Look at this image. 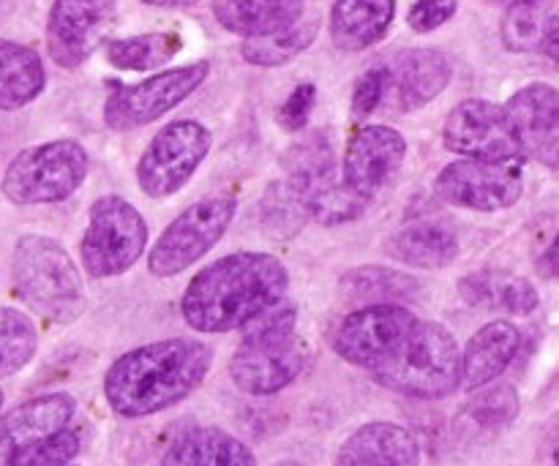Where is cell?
Wrapping results in <instances>:
<instances>
[{
	"label": "cell",
	"mask_w": 559,
	"mask_h": 466,
	"mask_svg": "<svg viewBox=\"0 0 559 466\" xmlns=\"http://www.w3.org/2000/svg\"><path fill=\"white\" fill-rule=\"evenodd\" d=\"M289 273L265 251H235L202 267L186 287L180 314L197 333L243 331L287 298Z\"/></svg>",
	"instance_id": "cell-1"
},
{
	"label": "cell",
	"mask_w": 559,
	"mask_h": 466,
	"mask_svg": "<svg viewBox=\"0 0 559 466\" xmlns=\"http://www.w3.org/2000/svg\"><path fill=\"white\" fill-rule=\"evenodd\" d=\"M213 349L197 338H164L129 349L109 366L104 398L126 420L151 418L186 402L205 382Z\"/></svg>",
	"instance_id": "cell-2"
},
{
	"label": "cell",
	"mask_w": 559,
	"mask_h": 466,
	"mask_svg": "<svg viewBox=\"0 0 559 466\" xmlns=\"http://www.w3.org/2000/svg\"><path fill=\"white\" fill-rule=\"evenodd\" d=\"M295 325L298 309L284 298L243 327V338L229 358V377L238 391L273 396L304 374L306 347L295 336Z\"/></svg>",
	"instance_id": "cell-3"
},
{
	"label": "cell",
	"mask_w": 559,
	"mask_h": 466,
	"mask_svg": "<svg viewBox=\"0 0 559 466\" xmlns=\"http://www.w3.org/2000/svg\"><path fill=\"white\" fill-rule=\"evenodd\" d=\"M369 377L399 396L437 402L462 387V349L445 325L418 320V325L369 369Z\"/></svg>",
	"instance_id": "cell-4"
},
{
	"label": "cell",
	"mask_w": 559,
	"mask_h": 466,
	"mask_svg": "<svg viewBox=\"0 0 559 466\" xmlns=\"http://www.w3.org/2000/svg\"><path fill=\"white\" fill-rule=\"evenodd\" d=\"M14 289L33 314L69 325L85 311V284L69 251L47 235H25L14 249Z\"/></svg>",
	"instance_id": "cell-5"
},
{
	"label": "cell",
	"mask_w": 559,
	"mask_h": 466,
	"mask_svg": "<svg viewBox=\"0 0 559 466\" xmlns=\"http://www.w3.org/2000/svg\"><path fill=\"white\" fill-rule=\"evenodd\" d=\"M87 151L74 140H52L22 151L3 175V194L14 205L63 202L85 183Z\"/></svg>",
	"instance_id": "cell-6"
},
{
	"label": "cell",
	"mask_w": 559,
	"mask_h": 466,
	"mask_svg": "<svg viewBox=\"0 0 559 466\" xmlns=\"http://www.w3.org/2000/svg\"><path fill=\"white\" fill-rule=\"evenodd\" d=\"M147 249V224L123 196H98L87 213L82 235V267L91 278H115L129 273Z\"/></svg>",
	"instance_id": "cell-7"
},
{
	"label": "cell",
	"mask_w": 559,
	"mask_h": 466,
	"mask_svg": "<svg viewBox=\"0 0 559 466\" xmlns=\"http://www.w3.org/2000/svg\"><path fill=\"white\" fill-rule=\"evenodd\" d=\"M238 202L233 196H205L186 207L158 235L147 254V271L156 278H173L200 262L233 224Z\"/></svg>",
	"instance_id": "cell-8"
},
{
	"label": "cell",
	"mask_w": 559,
	"mask_h": 466,
	"mask_svg": "<svg viewBox=\"0 0 559 466\" xmlns=\"http://www.w3.org/2000/svg\"><path fill=\"white\" fill-rule=\"evenodd\" d=\"M213 145L211 131L197 120H173L164 126L136 164V183L147 200H169L189 186Z\"/></svg>",
	"instance_id": "cell-9"
},
{
	"label": "cell",
	"mask_w": 559,
	"mask_h": 466,
	"mask_svg": "<svg viewBox=\"0 0 559 466\" xmlns=\"http://www.w3.org/2000/svg\"><path fill=\"white\" fill-rule=\"evenodd\" d=\"M207 74L211 63L200 60L180 69L158 71L136 85H115L104 101V123L112 131L142 129L183 104L207 80Z\"/></svg>",
	"instance_id": "cell-10"
},
{
	"label": "cell",
	"mask_w": 559,
	"mask_h": 466,
	"mask_svg": "<svg viewBox=\"0 0 559 466\" xmlns=\"http://www.w3.org/2000/svg\"><path fill=\"white\" fill-rule=\"evenodd\" d=\"M524 162L462 158L440 169L435 194L462 211L497 213L516 205L524 194Z\"/></svg>",
	"instance_id": "cell-11"
},
{
	"label": "cell",
	"mask_w": 559,
	"mask_h": 466,
	"mask_svg": "<svg viewBox=\"0 0 559 466\" xmlns=\"http://www.w3.org/2000/svg\"><path fill=\"white\" fill-rule=\"evenodd\" d=\"M442 142L453 156L480 162H524L516 129L506 107L486 98H467L451 109Z\"/></svg>",
	"instance_id": "cell-12"
},
{
	"label": "cell",
	"mask_w": 559,
	"mask_h": 466,
	"mask_svg": "<svg viewBox=\"0 0 559 466\" xmlns=\"http://www.w3.org/2000/svg\"><path fill=\"white\" fill-rule=\"evenodd\" d=\"M418 325V316L402 303H371L353 311L333 333V349L349 366L369 371Z\"/></svg>",
	"instance_id": "cell-13"
},
{
	"label": "cell",
	"mask_w": 559,
	"mask_h": 466,
	"mask_svg": "<svg viewBox=\"0 0 559 466\" xmlns=\"http://www.w3.org/2000/svg\"><path fill=\"white\" fill-rule=\"evenodd\" d=\"M407 142L391 126H364L344 153L342 180L364 200H374L402 169Z\"/></svg>",
	"instance_id": "cell-14"
},
{
	"label": "cell",
	"mask_w": 559,
	"mask_h": 466,
	"mask_svg": "<svg viewBox=\"0 0 559 466\" xmlns=\"http://www.w3.org/2000/svg\"><path fill=\"white\" fill-rule=\"evenodd\" d=\"M516 129L524 158L559 169V91L546 82H533L513 93L506 104Z\"/></svg>",
	"instance_id": "cell-15"
},
{
	"label": "cell",
	"mask_w": 559,
	"mask_h": 466,
	"mask_svg": "<svg viewBox=\"0 0 559 466\" xmlns=\"http://www.w3.org/2000/svg\"><path fill=\"white\" fill-rule=\"evenodd\" d=\"M74 409L76 404L69 393H49L11 409L0 418V466H9L22 451L69 429Z\"/></svg>",
	"instance_id": "cell-16"
},
{
	"label": "cell",
	"mask_w": 559,
	"mask_h": 466,
	"mask_svg": "<svg viewBox=\"0 0 559 466\" xmlns=\"http://www.w3.org/2000/svg\"><path fill=\"white\" fill-rule=\"evenodd\" d=\"M109 11L91 0H55L47 20V49L63 69H76L91 58L102 38Z\"/></svg>",
	"instance_id": "cell-17"
},
{
	"label": "cell",
	"mask_w": 559,
	"mask_h": 466,
	"mask_svg": "<svg viewBox=\"0 0 559 466\" xmlns=\"http://www.w3.org/2000/svg\"><path fill=\"white\" fill-rule=\"evenodd\" d=\"M453 76L451 60L437 49H407L388 69V93L402 112H415L435 101Z\"/></svg>",
	"instance_id": "cell-18"
},
{
	"label": "cell",
	"mask_w": 559,
	"mask_h": 466,
	"mask_svg": "<svg viewBox=\"0 0 559 466\" xmlns=\"http://www.w3.org/2000/svg\"><path fill=\"white\" fill-rule=\"evenodd\" d=\"M333 466H420V447L404 426L374 420L342 442Z\"/></svg>",
	"instance_id": "cell-19"
},
{
	"label": "cell",
	"mask_w": 559,
	"mask_h": 466,
	"mask_svg": "<svg viewBox=\"0 0 559 466\" xmlns=\"http://www.w3.org/2000/svg\"><path fill=\"white\" fill-rule=\"evenodd\" d=\"M522 349V333L513 322L495 320L480 327L462 349V387L480 391L500 380Z\"/></svg>",
	"instance_id": "cell-20"
},
{
	"label": "cell",
	"mask_w": 559,
	"mask_h": 466,
	"mask_svg": "<svg viewBox=\"0 0 559 466\" xmlns=\"http://www.w3.org/2000/svg\"><path fill=\"white\" fill-rule=\"evenodd\" d=\"M396 16V0H336L331 11V38L344 52H360L382 41Z\"/></svg>",
	"instance_id": "cell-21"
},
{
	"label": "cell",
	"mask_w": 559,
	"mask_h": 466,
	"mask_svg": "<svg viewBox=\"0 0 559 466\" xmlns=\"http://www.w3.org/2000/svg\"><path fill=\"white\" fill-rule=\"evenodd\" d=\"M162 466H257V458L229 431L200 426L180 434L167 447Z\"/></svg>",
	"instance_id": "cell-22"
},
{
	"label": "cell",
	"mask_w": 559,
	"mask_h": 466,
	"mask_svg": "<svg viewBox=\"0 0 559 466\" xmlns=\"http://www.w3.org/2000/svg\"><path fill=\"white\" fill-rule=\"evenodd\" d=\"M459 295L473 309L502 311V314L527 316L538 309L540 295L527 278L511 276V273L478 271L469 273L459 282Z\"/></svg>",
	"instance_id": "cell-23"
},
{
	"label": "cell",
	"mask_w": 559,
	"mask_h": 466,
	"mask_svg": "<svg viewBox=\"0 0 559 466\" xmlns=\"http://www.w3.org/2000/svg\"><path fill=\"white\" fill-rule=\"evenodd\" d=\"M385 254L407 267L442 271L459 254V240L451 227L435 222H418L385 240Z\"/></svg>",
	"instance_id": "cell-24"
},
{
	"label": "cell",
	"mask_w": 559,
	"mask_h": 466,
	"mask_svg": "<svg viewBox=\"0 0 559 466\" xmlns=\"http://www.w3.org/2000/svg\"><path fill=\"white\" fill-rule=\"evenodd\" d=\"M213 16L243 38L265 36L300 22L304 0H213Z\"/></svg>",
	"instance_id": "cell-25"
},
{
	"label": "cell",
	"mask_w": 559,
	"mask_h": 466,
	"mask_svg": "<svg viewBox=\"0 0 559 466\" xmlns=\"http://www.w3.org/2000/svg\"><path fill=\"white\" fill-rule=\"evenodd\" d=\"M44 63L36 49L16 41H0V109L11 112L31 104L44 91Z\"/></svg>",
	"instance_id": "cell-26"
},
{
	"label": "cell",
	"mask_w": 559,
	"mask_h": 466,
	"mask_svg": "<svg viewBox=\"0 0 559 466\" xmlns=\"http://www.w3.org/2000/svg\"><path fill=\"white\" fill-rule=\"evenodd\" d=\"M500 33L511 52H538L559 33V0H524L508 5Z\"/></svg>",
	"instance_id": "cell-27"
},
{
	"label": "cell",
	"mask_w": 559,
	"mask_h": 466,
	"mask_svg": "<svg viewBox=\"0 0 559 466\" xmlns=\"http://www.w3.org/2000/svg\"><path fill=\"white\" fill-rule=\"evenodd\" d=\"M284 178L298 186L306 200L317 194L325 186L336 183V156H333L331 142L322 134H309L289 145L282 158Z\"/></svg>",
	"instance_id": "cell-28"
},
{
	"label": "cell",
	"mask_w": 559,
	"mask_h": 466,
	"mask_svg": "<svg viewBox=\"0 0 559 466\" xmlns=\"http://www.w3.org/2000/svg\"><path fill=\"white\" fill-rule=\"evenodd\" d=\"M342 292L349 300L358 303H402L418 295L420 284L409 273L399 271V267H382V265H360L353 267L342 276Z\"/></svg>",
	"instance_id": "cell-29"
},
{
	"label": "cell",
	"mask_w": 559,
	"mask_h": 466,
	"mask_svg": "<svg viewBox=\"0 0 559 466\" xmlns=\"http://www.w3.org/2000/svg\"><path fill=\"white\" fill-rule=\"evenodd\" d=\"M320 31V22H295V25L282 27L276 33H265V36H251L243 38L240 44V55L246 58V63L262 65V69H273V65L289 63L293 58H298L300 52L311 47V41L317 38Z\"/></svg>",
	"instance_id": "cell-30"
},
{
	"label": "cell",
	"mask_w": 559,
	"mask_h": 466,
	"mask_svg": "<svg viewBox=\"0 0 559 466\" xmlns=\"http://www.w3.org/2000/svg\"><path fill=\"white\" fill-rule=\"evenodd\" d=\"M260 216L267 235H273L278 240L295 238L311 218L309 200L287 178L276 180V183L267 186L265 196H262Z\"/></svg>",
	"instance_id": "cell-31"
},
{
	"label": "cell",
	"mask_w": 559,
	"mask_h": 466,
	"mask_svg": "<svg viewBox=\"0 0 559 466\" xmlns=\"http://www.w3.org/2000/svg\"><path fill=\"white\" fill-rule=\"evenodd\" d=\"M180 52L175 33H142L131 38L107 41V60L120 71H153Z\"/></svg>",
	"instance_id": "cell-32"
},
{
	"label": "cell",
	"mask_w": 559,
	"mask_h": 466,
	"mask_svg": "<svg viewBox=\"0 0 559 466\" xmlns=\"http://www.w3.org/2000/svg\"><path fill=\"white\" fill-rule=\"evenodd\" d=\"M36 347L38 333L31 316L16 309H0V380L25 369Z\"/></svg>",
	"instance_id": "cell-33"
},
{
	"label": "cell",
	"mask_w": 559,
	"mask_h": 466,
	"mask_svg": "<svg viewBox=\"0 0 559 466\" xmlns=\"http://www.w3.org/2000/svg\"><path fill=\"white\" fill-rule=\"evenodd\" d=\"M371 202L364 200L358 191L349 189L344 180L325 186V189L317 191L309 200L311 218L322 227H342V224H353L369 211Z\"/></svg>",
	"instance_id": "cell-34"
},
{
	"label": "cell",
	"mask_w": 559,
	"mask_h": 466,
	"mask_svg": "<svg viewBox=\"0 0 559 466\" xmlns=\"http://www.w3.org/2000/svg\"><path fill=\"white\" fill-rule=\"evenodd\" d=\"M469 420L480 429L500 431L519 415V396L511 385H497L473 398L467 407Z\"/></svg>",
	"instance_id": "cell-35"
},
{
	"label": "cell",
	"mask_w": 559,
	"mask_h": 466,
	"mask_svg": "<svg viewBox=\"0 0 559 466\" xmlns=\"http://www.w3.org/2000/svg\"><path fill=\"white\" fill-rule=\"evenodd\" d=\"M80 453V437L63 429L22 451L9 466H69Z\"/></svg>",
	"instance_id": "cell-36"
},
{
	"label": "cell",
	"mask_w": 559,
	"mask_h": 466,
	"mask_svg": "<svg viewBox=\"0 0 559 466\" xmlns=\"http://www.w3.org/2000/svg\"><path fill=\"white\" fill-rule=\"evenodd\" d=\"M385 96H388V69L366 71V74L358 80V85H355L353 115L358 120L369 118V115L380 107Z\"/></svg>",
	"instance_id": "cell-37"
},
{
	"label": "cell",
	"mask_w": 559,
	"mask_h": 466,
	"mask_svg": "<svg viewBox=\"0 0 559 466\" xmlns=\"http://www.w3.org/2000/svg\"><path fill=\"white\" fill-rule=\"evenodd\" d=\"M314 101H317V87L314 85H298L293 93H289L287 101L278 107V126H282L284 131H289V134H295V131H300L306 126V120H309L311 109H314Z\"/></svg>",
	"instance_id": "cell-38"
},
{
	"label": "cell",
	"mask_w": 559,
	"mask_h": 466,
	"mask_svg": "<svg viewBox=\"0 0 559 466\" xmlns=\"http://www.w3.org/2000/svg\"><path fill=\"white\" fill-rule=\"evenodd\" d=\"M459 9V0H415L407 22L415 33H431L445 25Z\"/></svg>",
	"instance_id": "cell-39"
},
{
	"label": "cell",
	"mask_w": 559,
	"mask_h": 466,
	"mask_svg": "<svg viewBox=\"0 0 559 466\" xmlns=\"http://www.w3.org/2000/svg\"><path fill=\"white\" fill-rule=\"evenodd\" d=\"M540 273L549 278H555L559 282V232L555 235V240L549 243V249L544 251V256H540Z\"/></svg>",
	"instance_id": "cell-40"
},
{
	"label": "cell",
	"mask_w": 559,
	"mask_h": 466,
	"mask_svg": "<svg viewBox=\"0 0 559 466\" xmlns=\"http://www.w3.org/2000/svg\"><path fill=\"white\" fill-rule=\"evenodd\" d=\"M538 52L544 55V58L549 60L551 65H557V69H559V33H555V36H551L549 41H546L544 47L538 49Z\"/></svg>",
	"instance_id": "cell-41"
},
{
	"label": "cell",
	"mask_w": 559,
	"mask_h": 466,
	"mask_svg": "<svg viewBox=\"0 0 559 466\" xmlns=\"http://www.w3.org/2000/svg\"><path fill=\"white\" fill-rule=\"evenodd\" d=\"M147 5H158V9H189V5L200 3V0H142Z\"/></svg>",
	"instance_id": "cell-42"
},
{
	"label": "cell",
	"mask_w": 559,
	"mask_h": 466,
	"mask_svg": "<svg viewBox=\"0 0 559 466\" xmlns=\"http://www.w3.org/2000/svg\"><path fill=\"white\" fill-rule=\"evenodd\" d=\"M91 3H96V5H102V9H107V11H112V5H115V0H91Z\"/></svg>",
	"instance_id": "cell-43"
},
{
	"label": "cell",
	"mask_w": 559,
	"mask_h": 466,
	"mask_svg": "<svg viewBox=\"0 0 559 466\" xmlns=\"http://www.w3.org/2000/svg\"><path fill=\"white\" fill-rule=\"evenodd\" d=\"M273 466H309V464H304V462H295V458H287V462H276Z\"/></svg>",
	"instance_id": "cell-44"
},
{
	"label": "cell",
	"mask_w": 559,
	"mask_h": 466,
	"mask_svg": "<svg viewBox=\"0 0 559 466\" xmlns=\"http://www.w3.org/2000/svg\"><path fill=\"white\" fill-rule=\"evenodd\" d=\"M491 3H500V5H516V3H524V0H491Z\"/></svg>",
	"instance_id": "cell-45"
},
{
	"label": "cell",
	"mask_w": 559,
	"mask_h": 466,
	"mask_svg": "<svg viewBox=\"0 0 559 466\" xmlns=\"http://www.w3.org/2000/svg\"><path fill=\"white\" fill-rule=\"evenodd\" d=\"M555 466H559V447L555 451Z\"/></svg>",
	"instance_id": "cell-46"
},
{
	"label": "cell",
	"mask_w": 559,
	"mask_h": 466,
	"mask_svg": "<svg viewBox=\"0 0 559 466\" xmlns=\"http://www.w3.org/2000/svg\"><path fill=\"white\" fill-rule=\"evenodd\" d=\"M0 404H3V391H0Z\"/></svg>",
	"instance_id": "cell-47"
},
{
	"label": "cell",
	"mask_w": 559,
	"mask_h": 466,
	"mask_svg": "<svg viewBox=\"0 0 559 466\" xmlns=\"http://www.w3.org/2000/svg\"><path fill=\"white\" fill-rule=\"evenodd\" d=\"M69 466H71V464H69Z\"/></svg>",
	"instance_id": "cell-48"
}]
</instances>
